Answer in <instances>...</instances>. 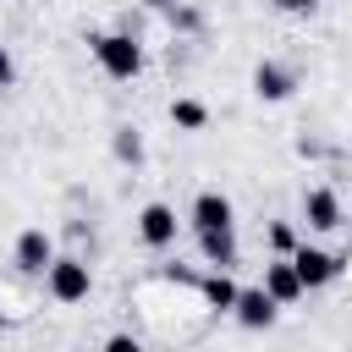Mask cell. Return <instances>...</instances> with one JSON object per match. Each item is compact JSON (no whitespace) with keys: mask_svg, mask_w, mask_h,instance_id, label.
Wrapping results in <instances>:
<instances>
[{"mask_svg":"<svg viewBox=\"0 0 352 352\" xmlns=\"http://www.w3.org/2000/svg\"><path fill=\"white\" fill-rule=\"evenodd\" d=\"M138 236H143L148 248H170V242H176V209H170V204H143Z\"/></svg>","mask_w":352,"mask_h":352,"instance_id":"obj_5","label":"cell"},{"mask_svg":"<svg viewBox=\"0 0 352 352\" xmlns=\"http://www.w3.org/2000/svg\"><path fill=\"white\" fill-rule=\"evenodd\" d=\"M198 248H204V258H209L214 270L236 264V226H231V231H198Z\"/></svg>","mask_w":352,"mask_h":352,"instance_id":"obj_10","label":"cell"},{"mask_svg":"<svg viewBox=\"0 0 352 352\" xmlns=\"http://www.w3.org/2000/svg\"><path fill=\"white\" fill-rule=\"evenodd\" d=\"M292 270H297V280L308 292V286H330L341 275V258L324 253V248H292Z\"/></svg>","mask_w":352,"mask_h":352,"instance_id":"obj_3","label":"cell"},{"mask_svg":"<svg viewBox=\"0 0 352 352\" xmlns=\"http://www.w3.org/2000/svg\"><path fill=\"white\" fill-rule=\"evenodd\" d=\"M99 352H143V341H138V336H110Z\"/></svg>","mask_w":352,"mask_h":352,"instance_id":"obj_14","label":"cell"},{"mask_svg":"<svg viewBox=\"0 0 352 352\" xmlns=\"http://www.w3.org/2000/svg\"><path fill=\"white\" fill-rule=\"evenodd\" d=\"M302 220H308L314 231H336V226H341V198H336L330 187H308V192H302Z\"/></svg>","mask_w":352,"mask_h":352,"instance_id":"obj_6","label":"cell"},{"mask_svg":"<svg viewBox=\"0 0 352 352\" xmlns=\"http://www.w3.org/2000/svg\"><path fill=\"white\" fill-rule=\"evenodd\" d=\"M264 292H270L275 302H297V297H302V280H297L292 258H275V264H264Z\"/></svg>","mask_w":352,"mask_h":352,"instance_id":"obj_9","label":"cell"},{"mask_svg":"<svg viewBox=\"0 0 352 352\" xmlns=\"http://www.w3.org/2000/svg\"><path fill=\"white\" fill-rule=\"evenodd\" d=\"M50 258H55V248H50V236H44V231H22V236H16V270L44 275V270H50Z\"/></svg>","mask_w":352,"mask_h":352,"instance_id":"obj_8","label":"cell"},{"mask_svg":"<svg viewBox=\"0 0 352 352\" xmlns=\"http://www.w3.org/2000/svg\"><path fill=\"white\" fill-rule=\"evenodd\" d=\"M275 6H280V11H292V16H297V11H314V6H319V0H275Z\"/></svg>","mask_w":352,"mask_h":352,"instance_id":"obj_17","label":"cell"},{"mask_svg":"<svg viewBox=\"0 0 352 352\" xmlns=\"http://www.w3.org/2000/svg\"><path fill=\"white\" fill-rule=\"evenodd\" d=\"M270 242H275L280 253H292V248H297V236H292V226H275V231H270Z\"/></svg>","mask_w":352,"mask_h":352,"instance_id":"obj_15","label":"cell"},{"mask_svg":"<svg viewBox=\"0 0 352 352\" xmlns=\"http://www.w3.org/2000/svg\"><path fill=\"white\" fill-rule=\"evenodd\" d=\"M44 275H50V297H55V302H82L88 286H94V275H88L82 258H50Z\"/></svg>","mask_w":352,"mask_h":352,"instance_id":"obj_2","label":"cell"},{"mask_svg":"<svg viewBox=\"0 0 352 352\" xmlns=\"http://www.w3.org/2000/svg\"><path fill=\"white\" fill-rule=\"evenodd\" d=\"M170 121H176V126H187V132H198V126L209 121V110H204L198 99H176V104H170Z\"/></svg>","mask_w":352,"mask_h":352,"instance_id":"obj_13","label":"cell"},{"mask_svg":"<svg viewBox=\"0 0 352 352\" xmlns=\"http://www.w3.org/2000/svg\"><path fill=\"white\" fill-rule=\"evenodd\" d=\"M16 82V66H11V55H6V44H0V88H11Z\"/></svg>","mask_w":352,"mask_h":352,"instance_id":"obj_16","label":"cell"},{"mask_svg":"<svg viewBox=\"0 0 352 352\" xmlns=\"http://www.w3.org/2000/svg\"><path fill=\"white\" fill-rule=\"evenodd\" d=\"M88 44H94V60H99L116 82H132V77L143 72V50L132 44V33H94Z\"/></svg>","mask_w":352,"mask_h":352,"instance_id":"obj_1","label":"cell"},{"mask_svg":"<svg viewBox=\"0 0 352 352\" xmlns=\"http://www.w3.org/2000/svg\"><path fill=\"white\" fill-rule=\"evenodd\" d=\"M236 292H242V286H231V280H226L220 270H214V275L204 280V302H209V308H220V314H231V302H236Z\"/></svg>","mask_w":352,"mask_h":352,"instance_id":"obj_12","label":"cell"},{"mask_svg":"<svg viewBox=\"0 0 352 352\" xmlns=\"http://www.w3.org/2000/svg\"><path fill=\"white\" fill-rule=\"evenodd\" d=\"M275 308H280V302H275L264 286H242L236 302H231L236 324H248V330H270V324H275Z\"/></svg>","mask_w":352,"mask_h":352,"instance_id":"obj_4","label":"cell"},{"mask_svg":"<svg viewBox=\"0 0 352 352\" xmlns=\"http://www.w3.org/2000/svg\"><path fill=\"white\" fill-rule=\"evenodd\" d=\"M253 88H258V99H286L297 82H292V72L286 66H275V60H264L258 72H253Z\"/></svg>","mask_w":352,"mask_h":352,"instance_id":"obj_11","label":"cell"},{"mask_svg":"<svg viewBox=\"0 0 352 352\" xmlns=\"http://www.w3.org/2000/svg\"><path fill=\"white\" fill-rule=\"evenodd\" d=\"M231 198L226 192H198L192 198V231H231Z\"/></svg>","mask_w":352,"mask_h":352,"instance_id":"obj_7","label":"cell"}]
</instances>
